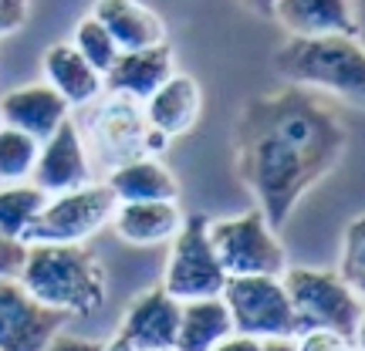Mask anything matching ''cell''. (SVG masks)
Masks as SVG:
<instances>
[{"mask_svg": "<svg viewBox=\"0 0 365 351\" xmlns=\"http://www.w3.org/2000/svg\"><path fill=\"white\" fill-rule=\"evenodd\" d=\"M349 132L322 91L284 85L250 98L234 125V166L257 209L281 230L304 196L345 156Z\"/></svg>", "mask_w": 365, "mask_h": 351, "instance_id": "obj_1", "label": "cell"}, {"mask_svg": "<svg viewBox=\"0 0 365 351\" xmlns=\"http://www.w3.org/2000/svg\"><path fill=\"white\" fill-rule=\"evenodd\" d=\"M17 281L34 300L65 318H88L108 298L105 267L88 243H31Z\"/></svg>", "mask_w": 365, "mask_h": 351, "instance_id": "obj_2", "label": "cell"}, {"mask_svg": "<svg viewBox=\"0 0 365 351\" xmlns=\"http://www.w3.org/2000/svg\"><path fill=\"white\" fill-rule=\"evenodd\" d=\"M75 125L81 132L95 179L98 176L105 179L112 169L125 166L132 159L159 156L170 145L149 129L143 105L122 98V95H112V91H102L91 105H85L81 118H75Z\"/></svg>", "mask_w": 365, "mask_h": 351, "instance_id": "obj_3", "label": "cell"}, {"mask_svg": "<svg viewBox=\"0 0 365 351\" xmlns=\"http://www.w3.org/2000/svg\"><path fill=\"white\" fill-rule=\"evenodd\" d=\"M274 71L287 85L365 105V48L359 38H287L274 54Z\"/></svg>", "mask_w": 365, "mask_h": 351, "instance_id": "obj_4", "label": "cell"}, {"mask_svg": "<svg viewBox=\"0 0 365 351\" xmlns=\"http://www.w3.org/2000/svg\"><path fill=\"white\" fill-rule=\"evenodd\" d=\"M281 284L287 290L291 311L298 331L325 328L352 338L365 300L339 277V271H318V267H284Z\"/></svg>", "mask_w": 365, "mask_h": 351, "instance_id": "obj_5", "label": "cell"}, {"mask_svg": "<svg viewBox=\"0 0 365 351\" xmlns=\"http://www.w3.org/2000/svg\"><path fill=\"white\" fill-rule=\"evenodd\" d=\"M207 234L227 277H281L284 273L287 253L277 240V230L264 220L261 209L210 220Z\"/></svg>", "mask_w": 365, "mask_h": 351, "instance_id": "obj_6", "label": "cell"}, {"mask_svg": "<svg viewBox=\"0 0 365 351\" xmlns=\"http://www.w3.org/2000/svg\"><path fill=\"white\" fill-rule=\"evenodd\" d=\"M115 196L102 179L88 182L71 193L48 196L34 226L27 230L24 243H88L91 236L105 230L115 213Z\"/></svg>", "mask_w": 365, "mask_h": 351, "instance_id": "obj_7", "label": "cell"}, {"mask_svg": "<svg viewBox=\"0 0 365 351\" xmlns=\"http://www.w3.org/2000/svg\"><path fill=\"white\" fill-rule=\"evenodd\" d=\"M223 304L234 321V335L254 341L294 338L298 321L281 277H227Z\"/></svg>", "mask_w": 365, "mask_h": 351, "instance_id": "obj_8", "label": "cell"}, {"mask_svg": "<svg viewBox=\"0 0 365 351\" xmlns=\"http://www.w3.org/2000/svg\"><path fill=\"white\" fill-rule=\"evenodd\" d=\"M210 216H186L180 234L170 240V261L163 271V290L176 300L220 298L227 273H223L217 250L207 234Z\"/></svg>", "mask_w": 365, "mask_h": 351, "instance_id": "obj_9", "label": "cell"}, {"mask_svg": "<svg viewBox=\"0 0 365 351\" xmlns=\"http://www.w3.org/2000/svg\"><path fill=\"white\" fill-rule=\"evenodd\" d=\"M65 325V314L34 300L17 277H0V351H44Z\"/></svg>", "mask_w": 365, "mask_h": 351, "instance_id": "obj_10", "label": "cell"}, {"mask_svg": "<svg viewBox=\"0 0 365 351\" xmlns=\"http://www.w3.org/2000/svg\"><path fill=\"white\" fill-rule=\"evenodd\" d=\"M31 182L48 196L71 193V189H81V186L95 182V169H91V159L85 152V142H81V132L75 125V118L61 122L41 142Z\"/></svg>", "mask_w": 365, "mask_h": 351, "instance_id": "obj_11", "label": "cell"}, {"mask_svg": "<svg viewBox=\"0 0 365 351\" xmlns=\"http://www.w3.org/2000/svg\"><path fill=\"white\" fill-rule=\"evenodd\" d=\"M180 308L182 300L166 294L163 287H149L125 308L118 338L129 341L132 351H173L180 331Z\"/></svg>", "mask_w": 365, "mask_h": 351, "instance_id": "obj_12", "label": "cell"}, {"mask_svg": "<svg viewBox=\"0 0 365 351\" xmlns=\"http://www.w3.org/2000/svg\"><path fill=\"white\" fill-rule=\"evenodd\" d=\"M143 112H145L149 129L156 132L159 139L173 142V139H180L186 132H193V125L200 122V112H203V88L196 85V78L173 71L170 78L163 81V85L143 102Z\"/></svg>", "mask_w": 365, "mask_h": 351, "instance_id": "obj_13", "label": "cell"}, {"mask_svg": "<svg viewBox=\"0 0 365 351\" xmlns=\"http://www.w3.org/2000/svg\"><path fill=\"white\" fill-rule=\"evenodd\" d=\"M71 118L68 102L51 88V85H21L0 98V125L24 132L31 139L44 142L61 122Z\"/></svg>", "mask_w": 365, "mask_h": 351, "instance_id": "obj_14", "label": "cell"}, {"mask_svg": "<svg viewBox=\"0 0 365 351\" xmlns=\"http://www.w3.org/2000/svg\"><path fill=\"white\" fill-rule=\"evenodd\" d=\"M271 17H277L291 38H359L352 0H277Z\"/></svg>", "mask_w": 365, "mask_h": 351, "instance_id": "obj_15", "label": "cell"}, {"mask_svg": "<svg viewBox=\"0 0 365 351\" xmlns=\"http://www.w3.org/2000/svg\"><path fill=\"white\" fill-rule=\"evenodd\" d=\"M173 71H176V65H173L170 44H156V48H143V51H122L115 58V65L105 71L102 81L105 91L143 105Z\"/></svg>", "mask_w": 365, "mask_h": 351, "instance_id": "obj_16", "label": "cell"}, {"mask_svg": "<svg viewBox=\"0 0 365 351\" xmlns=\"http://www.w3.org/2000/svg\"><path fill=\"white\" fill-rule=\"evenodd\" d=\"M91 17L112 34L118 51H143V48L166 44L163 17L139 0H95Z\"/></svg>", "mask_w": 365, "mask_h": 351, "instance_id": "obj_17", "label": "cell"}, {"mask_svg": "<svg viewBox=\"0 0 365 351\" xmlns=\"http://www.w3.org/2000/svg\"><path fill=\"white\" fill-rule=\"evenodd\" d=\"M182 209L173 199H153V203H118L112 213L115 234L132 247H163L182 226Z\"/></svg>", "mask_w": 365, "mask_h": 351, "instance_id": "obj_18", "label": "cell"}, {"mask_svg": "<svg viewBox=\"0 0 365 351\" xmlns=\"http://www.w3.org/2000/svg\"><path fill=\"white\" fill-rule=\"evenodd\" d=\"M41 68H44V85H51L68 102V108H85L105 91L102 75L71 44H51L44 51Z\"/></svg>", "mask_w": 365, "mask_h": 351, "instance_id": "obj_19", "label": "cell"}, {"mask_svg": "<svg viewBox=\"0 0 365 351\" xmlns=\"http://www.w3.org/2000/svg\"><path fill=\"white\" fill-rule=\"evenodd\" d=\"M105 186L112 189L115 203H153V199H173L180 203V182L156 156L132 159L105 176Z\"/></svg>", "mask_w": 365, "mask_h": 351, "instance_id": "obj_20", "label": "cell"}, {"mask_svg": "<svg viewBox=\"0 0 365 351\" xmlns=\"http://www.w3.org/2000/svg\"><path fill=\"white\" fill-rule=\"evenodd\" d=\"M230 335H234V321H230L223 298L182 300L180 331H176V348L173 351H213Z\"/></svg>", "mask_w": 365, "mask_h": 351, "instance_id": "obj_21", "label": "cell"}, {"mask_svg": "<svg viewBox=\"0 0 365 351\" xmlns=\"http://www.w3.org/2000/svg\"><path fill=\"white\" fill-rule=\"evenodd\" d=\"M48 203V193H41L34 182H7L0 186V236L21 240L34 226L38 213Z\"/></svg>", "mask_w": 365, "mask_h": 351, "instance_id": "obj_22", "label": "cell"}, {"mask_svg": "<svg viewBox=\"0 0 365 351\" xmlns=\"http://www.w3.org/2000/svg\"><path fill=\"white\" fill-rule=\"evenodd\" d=\"M41 142L24 132L0 125V186L7 182H31L34 162H38Z\"/></svg>", "mask_w": 365, "mask_h": 351, "instance_id": "obj_23", "label": "cell"}, {"mask_svg": "<svg viewBox=\"0 0 365 351\" xmlns=\"http://www.w3.org/2000/svg\"><path fill=\"white\" fill-rule=\"evenodd\" d=\"M71 48H75V51H78L81 58L102 75V78H105V71L115 65L118 54H122L118 51V44L112 41V34H108L91 14L88 17H81L78 24H75V41H71Z\"/></svg>", "mask_w": 365, "mask_h": 351, "instance_id": "obj_24", "label": "cell"}, {"mask_svg": "<svg viewBox=\"0 0 365 351\" xmlns=\"http://www.w3.org/2000/svg\"><path fill=\"white\" fill-rule=\"evenodd\" d=\"M339 277L365 300V216H355L341 236Z\"/></svg>", "mask_w": 365, "mask_h": 351, "instance_id": "obj_25", "label": "cell"}, {"mask_svg": "<svg viewBox=\"0 0 365 351\" xmlns=\"http://www.w3.org/2000/svg\"><path fill=\"white\" fill-rule=\"evenodd\" d=\"M294 351H349L352 338H345L339 331H325V328H308L294 335Z\"/></svg>", "mask_w": 365, "mask_h": 351, "instance_id": "obj_26", "label": "cell"}, {"mask_svg": "<svg viewBox=\"0 0 365 351\" xmlns=\"http://www.w3.org/2000/svg\"><path fill=\"white\" fill-rule=\"evenodd\" d=\"M27 14H31V0H0V38L17 34L27 24Z\"/></svg>", "mask_w": 365, "mask_h": 351, "instance_id": "obj_27", "label": "cell"}, {"mask_svg": "<svg viewBox=\"0 0 365 351\" xmlns=\"http://www.w3.org/2000/svg\"><path fill=\"white\" fill-rule=\"evenodd\" d=\"M24 253H27V243L0 236V277H17L21 263H24Z\"/></svg>", "mask_w": 365, "mask_h": 351, "instance_id": "obj_28", "label": "cell"}, {"mask_svg": "<svg viewBox=\"0 0 365 351\" xmlns=\"http://www.w3.org/2000/svg\"><path fill=\"white\" fill-rule=\"evenodd\" d=\"M102 348V341H91V338H75V335H58V338L48 345L44 351H98Z\"/></svg>", "mask_w": 365, "mask_h": 351, "instance_id": "obj_29", "label": "cell"}, {"mask_svg": "<svg viewBox=\"0 0 365 351\" xmlns=\"http://www.w3.org/2000/svg\"><path fill=\"white\" fill-rule=\"evenodd\" d=\"M213 351H264V341H254V338H240V335H230V338L217 345Z\"/></svg>", "mask_w": 365, "mask_h": 351, "instance_id": "obj_30", "label": "cell"}, {"mask_svg": "<svg viewBox=\"0 0 365 351\" xmlns=\"http://www.w3.org/2000/svg\"><path fill=\"white\" fill-rule=\"evenodd\" d=\"M274 4H277V0H244V7H250L254 14H264V17L274 14Z\"/></svg>", "mask_w": 365, "mask_h": 351, "instance_id": "obj_31", "label": "cell"}, {"mask_svg": "<svg viewBox=\"0 0 365 351\" xmlns=\"http://www.w3.org/2000/svg\"><path fill=\"white\" fill-rule=\"evenodd\" d=\"M352 345H355V351H365V308H362V318H359V328H355V335H352Z\"/></svg>", "mask_w": 365, "mask_h": 351, "instance_id": "obj_32", "label": "cell"}, {"mask_svg": "<svg viewBox=\"0 0 365 351\" xmlns=\"http://www.w3.org/2000/svg\"><path fill=\"white\" fill-rule=\"evenodd\" d=\"M264 351H294V341H291V338H274V341H264Z\"/></svg>", "mask_w": 365, "mask_h": 351, "instance_id": "obj_33", "label": "cell"}, {"mask_svg": "<svg viewBox=\"0 0 365 351\" xmlns=\"http://www.w3.org/2000/svg\"><path fill=\"white\" fill-rule=\"evenodd\" d=\"M98 351H132V345H129V341H122L115 335L112 341H102V348H98Z\"/></svg>", "mask_w": 365, "mask_h": 351, "instance_id": "obj_34", "label": "cell"}, {"mask_svg": "<svg viewBox=\"0 0 365 351\" xmlns=\"http://www.w3.org/2000/svg\"><path fill=\"white\" fill-rule=\"evenodd\" d=\"M349 351H355V345H352V348H349Z\"/></svg>", "mask_w": 365, "mask_h": 351, "instance_id": "obj_35", "label": "cell"}]
</instances>
